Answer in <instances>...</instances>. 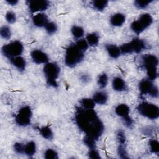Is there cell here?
<instances>
[{
    "label": "cell",
    "instance_id": "obj_38",
    "mask_svg": "<svg viewBox=\"0 0 159 159\" xmlns=\"http://www.w3.org/2000/svg\"><path fill=\"white\" fill-rule=\"evenodd\" d=\"M116 138L119 144H125L126 136L125 132L122 130H119L116 134Z\"/></svg>",
    "mask_w": 159,
    "mask_h": 159
},
{
    "label": "cell",
    "instance_id": "obj_36",
    "mask_svg": "<svg viewBox=\"0 0 159 159\" xmlns=\"http://www.w3.org/2000/svg\"><path fill=\"white\" fill-rule=\"evenodd\" d=\"M5 19H6V20L7 21V23H9L10 24H14V23L16 22V19H17V17H16V15L14 12H13L12 11H7L6 13Z\"/></svg>",
    "mask_w": 159,
    "mask_h": 159
},
{
    "label": "cell",
    "instance_id": "obj_10",
    "mask_svg": "<svg viewBox=\"0 0 159 159\" xmlns=\"http://www.w3.org/2000/svg\"><path fill=\"white\" fill-rule=\"evenodd\" d=\"M116 114L120 117L124 124L127 127H131L133 125V120L130 116V107L125 104H118L115 108Z\"/></svg>",
    "mask_w": 159,
    "mask_h": 159
},
{
    "label": "cell",
    "instance_id": "obj_13",
    "mask_svg": "<svg viewBox=\"0 0 159 159\" xmlns=\"http://www.w3.org/2000/svg\"><path fill=\"white\" fill-rule=\"evenodd\" d=\"M48 22L47 16L43 12H39L32 17V23L37 27H45Z\"/></svg>",
    "mask_w": 159,
    "mask_h": 159
},
{
    "label": "cell",
    "instance_id": "obj_26",
    "mask_svg": "<svg viewBox=\"0 0 159 159\" xmlns=\"http://www.w3.org/2000/svg\"><path fill=\"white\" fill-rule=\"evenodd\" d=\"M0 35L4 40H9L12 35L11 28L7 25H3L0 29Z\"/></svg>",
    "mask_w": 159,
    "mask_h": 159
},
{
    "label": "cell",
    "instance_id": "obj_25",
    "mask_svg": "<svg viewBox=\"0 0 159 159\" xmlns=\"http://www.w3.org/2000/svg\"><path fill=\"white\" fill-rule=\"evenodd\" d=\"M71 32L73 36L77 39H80L84 34L83 28L78 25H73L71 29Z\"/></svg>",
    "mask_w": 159,
    "mask_h": 159
},
{
    "label": "cell",
    "instance_id": "obj_29",
    "mask_svg": "<svg viewBox=\"0 0 159 159\" xmlns=\"http://www.w3.org/2000/svg\"><path fill=\"white\" fill-rule=\"evenodd\" d=\"M107 83H108V76L106 73H104L99 75L97 80V83L101 88L102 89L105 88L107 84Z\"/></svg>",
    "mask_w": 159,
    "mask_h": 159
},
{
    "label": "cell",
    "instance_id": "obj_24",
    "mask_svg": "<svg viewBox=\"0 0 159 159\" xmlns=\"http://www.w3.org/2000/svg\"><path fill=\"white\" fill-rule=\"evenodd\" d=\"M80 103L82 107L86 109H93L96 105V103L94 102L93 99L88 98H82L80 99Z\"/></svg>",
    "mask_w": 159,
    "mask_h": 159
},
{
    "label": "cell",
    "instance_id": "obj_12",
    "mask_svg": "<svg viewBox=\"0 0 159 159\" xmlns=\"http://www.w3.org/2000/svg\"><path fill=\"white\" fill-rule=\"evenodd\" d=\"M30 57L32 61L36 64H46L49 60L47 53L40 49H34L30 52Z\"/></svg>",
    "mask_w": 159,
    "mask_h": 159
},
{
    "label": "cell",
    "instance_id": "obj_31",
    "mask_svg": "<svg viewBox=\"0 0 159 159\" xmlns=\"http://www.w3.org/2000/svg\"><path fill=\"white\" fill-rule=\"evenodd\" d=\"M83 143L84 144L88 147L89 149L96 148V140L92 137L85 135L83 138Z\"/></svg>",
    "mask_w": 159,
    "mask_h": 159
},
{
    "label": "cell",
    "instance_id": "obj_37",
    "mask_svg": "<svg viewBox=\"0 0 159 159\" xmlns=\"http://www.w3.org/2000/svg\"><path fill=\"white\" fill-rule=\"evenodd\" d=\"M13 149L17 154H24L25 145L20 142H16L13 145Z\"/></svg>",
    "mask_w": 159,
    "mask_h": 159
},
{
    "label": "cell",
    "instance_id": "obj_41",
    "mask_svg": "<svg viewBox=\"0 0 159 159\" xmlns=\"http://www.w3.org/2000/svg\"><path fill=\"white\" fill-rule=\"evenodd\" d=\"M81 80L83 82V83H88L89 81L90 80V77L89 75H86V74H83V75L81 76L80 77Z\"/></svg>",
    "mask_w": 159,
    "mask_h": 159
},
{
    "label": "cell",
    "instance_id": "obj_4",
    "mask_svg": "<svg viewBox=\"0 0 159 159\" xmlns=\"http://www.w3.org/2000/svg\"><path fill=\"white\" fill-rule=\"evenodd\" d=\"M60 72V68L55 62H48L45 64L43 68V73L44 74L47 84L53 88H57L58 83L57 80L58 79Z\"/></svg>",
    "mask_w": 159,
    "mask_h": 159
},
{
    "label": "cell",
    "instance_id": "obj_39",
    "mask_svg": "<svg viewBox=\"0 0 159 159\" xmlns=\"http://www.w3.org/2000/svg\"><path fill=\"white\" fill-rule=\"evenodd\" d=\"M88 155L89 158L92 159H100L101 158L99 153L96 150V148L89 149Z\"/></svg>",
    "mask_w": 159,
    "mask_h": 159
},
{
    "label": "cell",
    "instance_id": "obj_18",
    "mask_svg": "<svg viewBox=\"0 0 159 159\" xmlns=\"http://www.w3.org/2000/svg\"><path fill=\"white\" fill-rule=\"evenodd\" d=\"M92 99L96 104L99 105H104L107 102L108 95L104 91H99L94 93Z\"/></svg>",
    "mask_w": 159,
    "mask_h": 159
},
{
    "label": "cell",
    "instance_id": "obj_8",
    "mask_svg": "<svg viewBox=\"0 0 159 159\" xmlns=\"http://www.w3.org/2000/svg\"><path fill=\"white\" fill-rule=\"evenodd\" d=\"M139 89L141 95H148L152 98L158 97V88L148 78L141 80L139 83Z\"/></svg>",
    "mask_w": 159,
    "mask_h": 159
},
{
    "label": "cell",
    "instance_id": "obj_27",
    "mask_svg": "<svg viewBox=\"0 0 159 159\" xmlns=\"http://www.w3.org/2000/svg\"><path fill=\"white\" fill-rule=\"evenodd\" d=\"M44 28H45L46 32L48 35H50L55 34L57 32V31L58 30V26H57V24L55 22H52V21L48 22Z\"/></svg>",
    "mask_w": 159,
    "mask_h": 159
},
{
    "label": "cell",
    "instance_id": "obj_6",
    "mask_svg": "<svg viewBox=\"0 0 159 159\" xmlns=\"http://www.w3.org/2000/svg\"><path fill=\"white\" fill-rule=\"evenodd\" d=\"M24 45L19 40H14L4 45L1 48V53L9 60L21 56L24 52Z\"/></svg>",
    "mask_w": 159,
    "mask_h": 159
},
{
    "label": "cell",
    "instance_id": "obj_2",
    "mask_svg": "<svg viewBox=\"0 0 159 159\" xmlns=\"http://www.w3.org/2000/svg\"><path fill=\"white\" fill-rule=\"evenodd\" d=\"M84 53L77 47L75 43H71L65 51V64L70 68L76 66L83 61L84 57Z\"/></svg>",
    "mask_w": 159,
    "mask_h": 159
},
{
    "label": "cell",
    "instance_id": "obj_5",
    "mask_svg": "<svg viewBox=\"0 0 159 159\" xmlns=\"http://www.w3.org/2000/svg\"><path fill=\"white\" fill-rule=\"evenodd\" d=\"M120 47L121 54H131L132 53H140L147 48L145 42L139 38H134L130 42L122 44Z\"/></svg>",
    "mask_w": 159,
    "mask_h": 159
},
{
    "label": "cell",
    "instance_id": "obj_16",
    "mask_svg": "<svg viewBox=\"0 0 159 159\" xmlns=\"http://www.w3.org/2000/svg\"><path fill=\"white\" fill-rule=\"evenodd\" d=\"M105 48L109 56L113 59H116L119 58L121 55L120 47L117 46L116 45L107 43L105 45Z\"/></svg>",
    "mask_w": 159,
    "mask_h": 159
},
{
    "label": "cell",
    "instance_id": "obj_14",
    "mask_svg": "<svg viewBox=\"0 0 159 159\" xmlns=\"http://www.w3.org/2000/svg\"><path fill=\"white\" fill-rule=\"evenodd\" d=\"M10 63L19 71L22 72L25 71L26 68L25 59L22 56H18L9 59Z\"/></svg>",
    "mask_w": 159,
    "mask_h": 159
},
{
    "label": "cell",
    "instance_id": "obj_20",
    "mask_svg": "<svg viewBox=\"0 0 159 159\" xmlns=\"http://www.w3.org/2000/svg\"><path fill=\"white\" fill-rule=\"evenodd\" d=\"M86 40L88 42L89 46L95 47L97 46L99 42V35L96 32H91L87 34L86 37Z\"/></svg>",
    "mask_w": 159,
    "mask_h": 159
},
{
    "label": "cell",
    "instance_id": "obj_1",
    "mask_svg": "<svg viewBox=\"0 0 159 159\" xmlns=\"http://www.w3.org/2000/svg\"><path fill=\"white\" fill-rule=\"evenodd\" d=\"M75 120L78 129L85 135L92 137L96 141L104 131V125L94 109H86L77 107Z\"/></svg>",
    "mask_w": 159,
    "mask_h": 159
},
{
    "label": "cell",
    "instance_id": "obj_30",
    "mask_svg": "<svg viewBox=\"0 0 159 159\" xmlns=\"http://www.w3.org/2000/svg\"><path fill=\"white\" fill-rule=\"evenodd\" d=\"M152 1V0H135L134 4L139 9H145Z\"/></svg>",
    "mask_w": 159,
    "mask_h": 159
},
{
    "label": "cell",
    "instance_id": "obj_15",
    "mask_svg": "<svg viewBox=\"0 0 159 159\" xmlns=\"http://www.w3.org/2000/svg\"><path fill=\"white\" fill-rule=\"evenodd\" d=\"M125 16L120 12L115 13L110 17V24L114 27H120L125 22Z\"/></svg>",
    "mask_w": 159,
    "mask_h": 159
},
{
    "label": "cell",
    "instance_id": "obj_3",
    "mask_svg": "<svg viewBox=\"0 0 159 159\" xmlns=\"http://www.w3.org/2000/svg\"><path fill=\"white\" fill-rule=\"evenodd\" d=\"M141 60L142 65L146 70L148 78L152 81L155 80L158 76V57L153 54H145L141 57Z\"/></svg>",
    "mask_w": 159,
    "mask_h": 159
},
{
    "label": "cell",
    "instance_id": "obj_34",
    "mask_svg": "<svg viewBox=\"0 0 159 159\" xmlns=\"http://www.w3.org/2000/svg\"><path fill=\"white\" fill-rule=\"evenodd\" d=\"M75 44L77 46V47L83 52H86L89 47V45H88V42H86V39H78L75 42Z\"/></svg>",
    "mask_w": 159,
    "mask_h": 159
},
{
    "label": "cell",
    "instance_id": "obj_11",
    "mask_svg": "<svg viewBox=\"0 0 159 159\" xmlns=\"http://www.w3.org/2000/svg\"><path fill=\"white\" fill-rule=\"evenodd\" d=\"M25 2L31 13L44 11L47 10L50 6L49 1L47 0H28L26 1Z\"/></svg>",
    "mask_w": 159,
    "mask_h": 159
},
{
    "label": "cell",
    "instance_id": "obj_28",
    "mask_svg": "<svg viewBox=\"0 0 159 159\" xmlns=\"http://www.w3.org/2000/svg\"><path fill=\"white\" fill-rule=\"evenodd\" d=\"M130 29L137 35H140L141 33H142L145 30L143 27L140 25V24L137 20H134L131 23Z\"/></svg>",
    "mask_w": 159,
    "mask_h": 159
},
{
    "label": "cell",
    "instance_id": "obj_19",
    "mask_svg": "<svg viewBox=\"0 0 159 159\" xmlns=\"http://www.w3.org/2000/svg\"><path fill=\"white\" fill-rule=\"evenodd\" d=\"M140 25L143 27L144 30L149 27L153 23V17L149 13L142 14L137 20Z\"/></svg>",
    "mask_w": 159,
    "mask_h": 159
},
{
    "label": "cell",
    "instance_id": "obj_35",
    "mask_svg": "<svg viewBox=\"0 0 159 159\" xmlns=\"http://www.w3.org/2000/svg\"><path fill=\"white\" fill-rule=\"evenodd\" d=\"M44 158L46 159H58V153L52 148L47 149L44 153Z\"/></svg>",
    "mask_w": 159,
    "mask_h": 159
},
{
    "label": "cell",
    "instance_id": "obj_33",
    "mask_svg": "<svg viewBox=\"0 0 159 159\" xmlns=\"http://www.w3.org/2000/svg\"><path fill=\"white\" fill-rule=\"evenodd\" d=\"M150 150L152 153L158 154L159 153V143L157 140L152 139L148 142Z\"/></svg>",
    "mask_w": 159,
    "mask_h": 159
},
{
    "label": "cell",
    "instance_id": "obj_21",
    "mask_svg": "<svg viewBox=\"0 0 159 159\" xmlns=\"http://www.w3.org/2000/svg\"><path fill=\"white\" fill-rule=\"evenodd\" d=\"M37 150L36 143L34 141H30L25 144L24 154L29 157H32L35 155Z\"/></svg>",
    "mask_w": 159,
    "mask_h": 159
},
{
    "label": "cell",
    "instance_id": "obj_42",
    "mask_svg": "<svg viewBox=\"0 0 159 159\" xmlns=\"http://www.w3.org/2000/svg\"><path fill=\"white\" fill-rule=\"evenodd\" d=\"M5 2H6L8 5L14 6H16V5H17V4H18L19 1H18V0H6Z\"/></svg>",
    "mask_w": 159,
    "mask_h": 159
},
{
    "label": "cell",
    "instance_id": "obj_7",
    "mask_svg": "<svg viewBox=\"0 0 159 159\" xmlns=\"http://www.w3.org/2000/svg\"><path fill=\"white\" fill-rule=\"evenodd\" d=\"M137 110L139 114L150 120H155L159 117V107L153 103L142 102L137 106Z\"/></svg>",
    "mask_w": 159,
    "mask_h": 159
},
{
    "label": "cell",
    "instance_id": "obj_17",
    "mask_svg": "<svg viewBox=\"0 0 159 159\" xmlns=\"http://www.w3.org/2000/svg\"><path fill=\"white\" fill-rule=\"evenodd\" d=\"M112 86L114 91L121 92L126 90L127 84L123 78L119 76L114 78L112 81Z\"/></svg>",
    "mask_w": 159,
    "mask_h": 159
},
{
    "label": "cell",
    "instance_id": "obj_22",
    "mask_svg": "<svg viewBox=\"0 0 159 159\" xmlns=\"http://www.w3.org/2000/svg\"><path fill=\"white\" fill-rule=\"evenodd\" d=\"M39 130L40 134L45 139L51 140L53 139V131L48 126H42L39 129Z\"/></svg>",
    "mask_w": 159,
    "mask_h": 159
},
{
    "label": "cell",
    "instance_id": "obj_32",
    "mask_svg": "<svg viewBox=\"0 0 159 159\" xmlns=\"http://www.w3.org/2000/svg\"><path fill=\"white\" fill-rule=\"evenodd\" d=\"M117 154L120 158L125 159L129 158L126 150L125 144H119V146L117 147Z\"/></svg>",
    "mask_w": 159,
    "mask_h": 159
},
{
    "label": "cell",
    "instance_id": "obj_23",
    "mask_svg": "<svg viewBox=\"0 0 159 159\" xmlns=\"http://www.w3.org/2000/svg\"><path fill=\"white\" fill-rule=\"evenodd\" d=\"M108 1L103 0H93L91 2L92 6L94 9L98 11H103L108 5Z\"/></svg>",
    "mask_w": 159,
    "mask_h": 159
},
{
    "label": "cell",
    "instance_id": "obj_9",
    "mask_svg": "<svg viewBox=\"0 0 159 159\" xmlns=\"http://www.w3.org/2000/svg\"><path fill=\"white\" fill-rule=\"evenodd\" d=\"M32 117V111L30 106L22 107L15 116V122L20 127H27L30 125Z\"/></svg>",
    "mask_w": 159,
    "mask_h": 159
},
{
    "label": "cell",
    "instance_id": "obj_40",
    "mask_svg": "<svg viewBox=\"0 0 159 159\" xmlns=\"http://www.w3.org/2000/svg\"><path fill=\"white\" fill-rule=\"evenodd\" d=\"M153 132V129L152 127L147 126L142 129V133L143 135H151Z\"/></svg>",
    "mask_w": 159,
    "mask_h": 159
}]
</instances>
